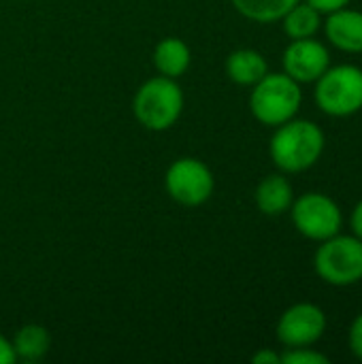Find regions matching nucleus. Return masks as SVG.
<instances>
[{
	"label": "nucleus",
	"mask_w": 362,
	"mask_h": 364,
	"mask_svg": "<svg viewBox=\"0 0 362 364\" xmlns=\"http://www.w3.org/2000/svg\"><path fill=\"white\" fill-rule=\"evenodd\" d=\"M326 149L324 130L303 117H292L277 126L269 141V156L284 175H299L314 168Z\"/></svg>",
	"instance_id": "obj_1"
},
{
	"label": "nucleus",
	"mask_w": 362,
	"mask_h": 364,
	"mask_svg": "<svg viewBox=\"0 0 362 364\" xmlns=\"http://www.w3.org/2000/svg\"><path fill=\"white\" fill-rule=\"evenodd\" d=\"M303 105V90L292 77L282 73H267L250 92V113L267 128H277L297 117Z\"/></svg>",
	"instance_id": "obj_2"
},
{
	"label": "nucleus",
	"mask_w": 362,
	"mask_h": 364,
	"mask_svg": "<svg viewBox=\"0 0 362 364\" xmlns=\"http://www.w3.org/2000/svg\"><path fill=\"white\" fill-rule=\"evenodd\" d=\"M183 105L186 98L177 79L158 75L137 90L132 98V113L143 128L164 132L177 124L183 113Z\"/></svg>",
	"instance_id": "obj_3"
},
{
	"label": "nucleus",
	"mask_w": 362,
	"mask_h": 364,
	"mask_svg": "<svg viewBox=\"0 0 362 364\" xmlns=\"http://www.w3.org/2000/svg\"><path fill=\"white\" fill-rule=\"evenodd\" d=\"M314 85V100L324 115L344 119L362 111L361 66L331 64Z\"/></svg>",
	"instance_id": "obj_4"
},
{
	"label": "nucleus",
	"mask_w": 362,
	"mask_h": 364,
	"mask_svg": "<svg viewBox=\"0 0 362 364\" xmlns=\"http://www.w3.org/2000/svg\"><path fill=\"white\" fill-rule=\"evenodd\" d=\"M316 275L335 288H350L362 282V241L354 235H335L314 254Z\"/></svg>",
	"instance_id": "obj_5"
},
{
	"label": "nucleus",
	"mask_w": 362,
	"mask_h": 364,
	"mask_svg": "<svg viewBox=\"0 0 362 364\" xmlns=\"http://www.w3.org/2000/svg\"><path fill=\"white\" fill-rule=\"evenodd\" d=\"M288 213L297 232L316 243L339 235L344 228V211L339 203L324 192H305L294 196Z\"/></svg>",
	"instance_id": "obj_6"
},
{
	"label": "nucleus",
	"mask_w": 362,
	"mask_h": 364,
	"mask_svg": "<svg viewBox=\"0 0 362 364\" xmlns=\"http://www.w3.org/2000/svg\"><path fill=\"white\" fill-rule=\"evenodd\" d=\"M164 190L183 207H201L213 196L215 177L203 160L186 156L166 168Z\"/></svg>",
	"instance_id": "obj_7"
},
{
	"label": "nucleus",
	"mask_w": 362,
	"mask_h": 364,
	"mask_svg": "<svg viewBox=\"0 0 362 364\" xmlns=\"http://www.w3.org/2000/svg\"><path fill=\"white\" fill-rule=\"evenodd\" d=\"M329 320L316 303H294L277 320L275 337L284 348L316 346L326 333Z\"/></svg>",
	"instance_id": "obj_8"
},
{
	"label": "nucleus",
	"mask_w": 362,
	"mask_h": 364,
	"mask_svg": "<svg viewBox=\"0 0 362 364\" xmlns=\"http://www.w3.org/2000/svg\"><path fill=\"white\" fill-rule=\"evenodd\" d=\"M282 66H284V73L292 77L297 83L301 85L316 83L324 75V70L331 66V51L316 36L297 38V41H290L288 47L284 49Z\"/></svg>",
	"instance_id": "obj_9"
},
{
	"label": "nucleus",
	"mask_w": 362,
	"mask_h": 364,
	"mask_svg": "<svg viewBox=\"0 0 362 364\" xmlns=\"http://www.w3.org/2000/svg\"><path fill=\"white\" fill-rule=\"evenodd\" d=\"M322 30L326 41L350 55L362 53V11L344 6L329 13L322 21Z\"/></svg>",
	"instance_id": "obj_10"
},
{
	"label": "nucleus",
	"mask_w": 362,
	"mask_h": 364,
	"mask_svg": "<svg viewBox=\"0 0 362 364\" xmlns=\"http://www.w3.org/2000/svg\"><path fill=\"white\" fill-rule=\"evenodd\" d=\"M294 200V190L284 173L267 175L254 192V203L258 211L267 218H280L290 211Z\"/></svg>",
	"instance_id": "obj_11"
},
{
	"label": "nucleus",
	"mask_w": 362,
	"mask_h": 364,
	"mask_svg": "<svg viewBox=\"0 0 362 364\" xmlns=\"http://www.w3.org/2000/svg\"><path fill=\"white\" fill-rule=\"evenodd\" d=\"M224 68L233 83L252 87L269 73V62L260 51L243 47V49H235L228 53Z\"/></svg>",
	"instance_id": "obj_12"
},
{
	"label": "nucleus",
	"mask_w": 362,
	"mask_h": 364,
	"mask_svg": "<svg viewBox=\"0 0 362 364\" xmlns=\"http://www.w3.org/2000/svg\"><path fill=\"white\" fill-rule=\"evenodd\" d=\"M192 64V51L186 41L164 36L154 49V66L162 77L179 79Z\"/></svg>",
	"instance_id": "obj_13"
},
{
	"label": "nucleus",
	"mask_w": 362,
	"mask_h": 364,
	"mask_svg": "<svg viewBox=\"0 0 362 364\" xmlns=\"http://www.w3.org/2000/svg\"><path fill=\"white\" fill-rule=\"evenodd\" d=\"M282 26H284V34L290 38V41H297V38H312V36H318V32L322 30V21H324V15L320 11H316L312 4H307L305 0L297 2L282 19Z\"/></svg>",
	"instance_id": "obj_14"
},
{
	"label": "nucleus",
	"mask_w": 362,
	"mask_h": 364,
	"mask_svg": "<svg viewBox=\"0 0 362 364\" xmlns=\"http://www.w3.org/2000/svg\"><path fill=\"white\" fill-rule=\"evenodd\" d=\"M11 343H13L15 356L19 360L36 363V360H41L49 352V348H51V335L41 324H26V326H21L15 333V337H13Z\"/></svg>",
	"instance_id": "obj_15"
},
{
	"label": "nucleus",
	"mask_w": 362,
	"mask_h": 364,
	"mask_svg": "<svg viewBox=\"0 0 362 364\" xmlns=\"http://www.w3.org/2000/svg\"><path fill=\"white\" fill-rule=\"evenodd\" d=\"M301 0H230L235 11L256 23L280 21Z\"/></svg>",
	"instance_id": "obj_16"
},
{
	"label": "nucleus",
	"mask_w": 362,
	"mask_h": 364,
	"mask_svg": "<svg viewBox=\"0 0 362 364\" xmlns=\"http://www.w3.org/2000/svg\"><path fill=\"white\" fill-rule=\"evenodd\" d=\"M331 358L316 350L314 346L307 348H286L282 352V364H329Z\"/></svg>",
	"instance_id": "obj_17"
},
{
	"label": "nucleus",
	"mask_w": 362,
	"mask_h": 364,
	"mask_svg": "<svg viewBox=\"0 0 362 364\" xmlns=\"http://www.w3.org/2000/svg\"><path fill=\"white\" fill-rule=\"evenodd\" d=\"M348 348L352 352V356L362 363V314H358L348 331Z\"/></svg>",
	"instance_id": "obj_18"
},
{
	"label": "nucleus",
	"mask_w": 362,
	"mask_h": 364,
	"mask_svg": "<svg viewBox=\"0 0 362 364\" xmlns=\"http://www.w3.org/2000/svg\"><path fill=\"white\" fill-rule=\"evenodd\" d=\"M307 4H312L316 11H320L322 15H329L337 9H344V6H350L352 0H305Z\"/></svg>",
	"instance_id": "obj_19"
},
{
	"label": "nucleus",
	"mask_w": 362,
	"mask_h": 364,
	"mask_svg": "<svg viewBox=\"0 0 362 364\" xmlns=\"http://www.w3.org/2000/svg\"><path fill=\"white\" fill-rule=\"evenodd\" d=\"M254 364H282V354L271 350V348H262L252 356Z\"/></svg>",
	"instance_id": "obj_20"
},
{
	"label": "nucleus",
	"mask_w": 362,
	"mask_h": 364,
	"mask_svg": "<svg viewBox=\"0 0 362 364\" xmlns=\"http://www.w3.org/2000/svg\"><path fill=\"white\" fill-rule=\"evenodd\" d=\"M350 228H352V235L358 237L362 241V198L356 203V207L352 209V215H350Z\"/></svg>",
	"instance_id": "obj_21"
},
{
	"label": "nucleus",
	"mask_w": 362,
	"mask_h": 364,
	"mask_svg": "<svg viewBox=\"0 0 362 364\" xmlns=\"http://www.w3.org/2000/svg\"><path fill=\"white\" fill-rule=\"evenodd\" d=\"M15 360H17V356H15L13 343L0 335V364H13Z\"/></svg>",
	"instance_id": "obj_22"
}]
</instances>
